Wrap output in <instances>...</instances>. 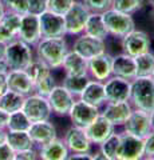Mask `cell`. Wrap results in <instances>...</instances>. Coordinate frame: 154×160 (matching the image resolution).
<instances>
[{"instance_id": "obj_1", "label": "cell", "mask_w": 154, "mask_h": 160, "mask_svg": "<svg viewBox=\"0 0 154 160\" xmlns=\"http://www.w3.org/2000/svg\"><path fill=\"white\" fill-rule=\"evenodd\" d=\"M35 56L43 60L54 71L61 69L64 56L70 51L66 38H42L34 47Z\"/></svg>"}, {"instance_id": "obj_20", "label": "cell", "mask_w": 154, "mask_h": 160, "mask_svg": "<svg viewBox=\"0 0 154 160\" xmlns=\"http://www.w3.org/2000/svg\"><path fill=\"white\" fill-rule=\"evenodd\" d=\"M84 131H86L88 139L93 143V146L98 147L103 140H106L113 132H115L117 128L107 119H105L102 115H99L90 126L87 128H84Z\"/></svg>"}, {"instance_id": "obj_17", "label": "cell", "mask_w": 154, "mask_h": 160, "mask_svg": "<svg viewBox=\"0 0 154 160\" xmlns=\"http://www.w3.org/2000/svg\"><path fill=\"white\" fill-rule=\"evenodd\" d=\"M18 39L23 40L24 43L35 47L42 39L40 24H39V16L32 13L23 15L20 19V27L18 31Z\"/></svg>"}, {"instance_id": "obj_52", "label": "cell", "mask_w": 154, "mask_h": 160, "mask_svg": "<svg viewBox=\"0 0 154 160\" xmlns=\"http://www.w3.org/2000/svg\"><path fill=\"white\" fill-rule=\"evenodd\" d=\"M6 47H7V44L0 43V60L4 59V56H6Z\"/></svg>"}, {"instance_id": "obj_47", "label": "cell", "mask_w": 154, "mask_h": 160, "mask_svg": "<svg viewBox=\"0 0 154 160\" xmlns=\"http://www.w3.org/2000/svg\"><path fill=\"white\" fill-rule=\"evenodd\" d=\"M7 73H0V96L4 93L8 89V86H7Z\"/></svg>"}, {"instance_id": "obj_45", "label": "cell", "mask_w": 154, "mask_h": 160, "mask_svg": "<svg viewBox=\"0 0 154 160\" xmlns=\"http://www.w3.org/2000/svg\"><path fill=\"white\" fill-rule=\"evenodd\" d=\"M8 120H9V113L0 108V129H7Z\"/></svg>"}, {"instance_id": "obj_44", "label": "cell", "mask_w": 154, "mask_h": 160, "mask_svg": "<svg viewBox=\"0 0 154 160\" xmlns=\"http://www.w3.org/2000/svg\"><path fill=\"white\" fill-rule=\"evenodd\" d=\"M15 151L8 146L7 143L0 144V160H13Z\"/></svg>"}, {"instance_id": "obj_23", "label": "cell", "mask_w": 154, "mask_h": 160, "mask_svg": "<svg viewBox=\"0 0 154 160\" xmlns=\"http://www.w3.org/2000/svg\"><path fill=\"white\" fill-rule=\"evenodd\" d=\"M36 149L40 160H67V158L70 156V151L61 138L54 139L40 147H36Z\"/></svg>"}, {"instance_id": "obj_11", "label": "cell", "mask_w": 154, "mask_h": 160, "mask_svg": "<svg viewBox=\"0 0 154 160\" xmlns=\"http://www.w3.org/2000/svg\"><path fill=\"white\" fill-rule=\"evenodd\" d=\"M143 156H145L143 139L121 131V143H119L117 160H142Z\"/></svg>"}, {"instance_id": "obj_4", "label": "cell", "mask_w": 154, "mask_h": 160, "mask_svg": "<svg viewBox=\"0 0 154 160\" xmlns=\"http://www.w3.org/2000/svg\"><path fill=\"white\" fill-rule=\"evenodd\" d=\"M102 19L109 36H113L115 39H121L126 33L133 31L134 28H137L133 15L119 12L114 8H109L107 11L103 12Z\"/></svg>"}, {"instance_id": "obj_15", "label": "cell", "mask_w": 154, "mask_h": 160, "mask_svg": "<svg viewBox=\"0 0 154 160\" xmlns=\"http://www.w3.org/2000/svg\"><path fill=\"white\" fill-rule=\"evenodd\" d=\"M87 73L88 76L98 82H106L113 76V55L107 51L98 56L87 60Z\"/></svg>"}, {"instance_id": "obj_37", "label": "cell", "mask_w": 154, "mask_h": 160, "mask_svg": "<svg viewBox=\"0 0 154 160\" xmlns=\"http://www.w3.org/2000/svg\"><path fill=\"white\" fill-rule=\"evenodd\" d=\"M82 2L84 3V6L88 8L90 12L103 13L109 8H111L113 0H82Z\"/></svg>"}, {"instance_id": "obj_26", "label": "cell", "mask_w": 154, "mask_h": 160, "mask_svg": "<svg viewBox=\"0 0 154 160\" xmlns=\"http://www.w3.org/2000/svg\"><path fill=\"white\" fill-rule=\"evenodd\" d=\"M6 143L13 149L15 153L36 148L28 131H7Z\"/></svg>"}, {"instance_id": "obj_12", "label": "cell", "mask_w": 154, "mask_h": 160, "mask_svg": "<svg viewBox=\"0 0 154 160\" xmlns=\"http://www.w3.org/2000/svg\"><path fill=\"white\" fill-rule=\"evenodd\" d=\"M62 139L64 144L67 146L70 153H91L93 152L94 146L83 128H79L75 126L68 127Z\"/></svg>"}, {"instance_id": "obj_3", "label": "cell", "mask_w": 154, "mask_h": 160, "mask_svg": "<svg viewBox=\"0 0 154 160\" xmlns=\"http://www.w3.org/2000/svg\"><path fill=\"white\" fill-rule=\"evenodd\" d=\"M34 59H35L34 47L24 43L23 40L16 38L7 44L4 60L9 69H26Z\"/></svg>"}, {"instance_id": "obj_14", "label": "cell", "mask_w": 154, "mask_h": 160, "mask_svg": "<svg viewBox=\"0 0 154 160\" xmlns=\"http://www.w3.org/2000/svg\"><path fill=\"white\" fill-rule=\"evenodd\" d=\"M42 38H66V26L63 15H58L51 11H44L39 15Z\"/></svg>"}, {"instance_id": "obj_49", "label": "cell", "mask_w": 154, "mask_h": 160, "mask_svg": "<svg viewBox=\"0 0 154 160\" xmlns=\"http://www.w3.org/2000/svg\"><path fill=\"white\" fill-rule=\"evenodd\" d=\"M8 71H9V68L7 66L6 60L2 59V60H0V73H7Z\"/></svg>"}, {"instance_id": "obj_31", "label": "cell", "mask_w": 154, "mask_h": 160, "mask_svg": "<svg viewBox=\"0 0 154 160\" xmlns=\"http://www.w3.org/2000/svg\"><path fill=\"white\" fill-rule=\"evenodd\" d=\"M26 72L28 73V76L31 78L32 83L35 84L39 82V80H42L46 76H48L50 73H52V69L50 68L43 60H40L39 58L35 56V59L31 62V64L26 68Z\"/></svg>"}, {"instance_id": "obj_46", "label": "cell", "mask_w": 154, "mask_h": 160, "mask_svg": "<svg viewBox=\"0 0 154 160\" xmlns=\"http://www.w3.org/2000/svg\"><path fill=\"white\" fill-rule=\"evenodd\" d=\"M67 160H93V152L91 153H70Z\"/></svg>"}, {"instance_id": "obj_9", "label": "cell", "mask_w": 154, "mask_h": 160, "mask_svg": "<svg viewBox=\"0 0 154 160\" xmlns=\"http://www.w3.org/2000/svg\"><path fill=\"white\" fill-rule=\"evenodd\" d=\"M71 49L79 53L82 58L86 60H90L93 58L98 56L103 52L107 51V44L106 40H101L97 38H91L86 33H82L77 36L72 42Z\"/></svg>"}, {"instance_id": "obj_19", "label": "cell", "mask_w": 154, "mask_h": 160, "mask_svg": "<svg viewBox=\"0 0 154 160\" xmlns=\"http://www.w3.org/2000/svg\"><path fill=\"white\" fill-rule=\"evenodd\" d=\"M28 133L31 136L34 144H35V147H40L43 144H47L51 140L58 138L56 127L51 120L31 123V126L28 128Z\"/></svg>"}, {"instance_id": "obj_21", "label": "cell", "mask_w": 154, "mask_h": 160, "mask_svg": "<svg viewBox=\"0 0 154 160\" xmlns=\"http://www.w3.org/2000/svg\"><path fill=\"white\" fill-rule=\"evenodd\" d=\"M6 76L8 89H12L24 96L34 93V83L26 72V69H9Z\"/></svg>"}, {"instance_id": "obj_27", "label": "cell", "mask_w": 154, "mask_h": 160, "mask_svg": "<svg viewBox=\"0 0 154 160\" xmlns=\"http://www.w3.org/2000/svg\"><path fill=\"white\" fill-rule=\"evenodd\" d=\"M83 33H86L91 38H97V39H101V40H107L109 33L106 31L105 23H103L102 13H95V12L90 13V16H88L87 22H86V26H84Z\"/></svg>"}, {"instance_id": "obj_41", "label": "cell", "mask_w": 154, "mask_h": 160, "mask_svg": "<svg viewBox=\"0 0 154 160\" xmlns=\"http://www.w3.org/2000/svg\"><path fill=\"white\" fill-rule=\"evenodd\" d=\"M13 160H40V159H39V155H38V149L32 148V149H28V151L16 152Z\"/></svg>"}, {"instance_id": "obj_39", "label": "cell", "mask_w": 154, "mask_h": 160, "mask_svg": "<svg viewBox=\"0 0 154 160\" xmlns=\"http://www.w3.org/2000/svg\"><path fill=\"white\" fill-rule=\"evenodd\" d=\"M4 4H6V8L8 11L15 12V13L20 15V16L28 13V2L27 0H9V2L4 3Z\"/></svg>"}, {"instance_id": "obj_43", "label": "cell", "mask_w": 154, "mask_h": 160, "mask_svg": "<svg viewBox=\"0 0 154 160\" xmlns=\"http://www.w3.org/2000/svg\"><path fill=\"white\" fill-rule=\"evenodd\" d=\"M143 143H145V155L154 156V129H151L147 136L143 139Z\"/></svg>"}, {"instance_id": "obj_18", "label": "cell", "mask_w": 154, "mask_h": 160, "mask_svg": "<svg viewBox=\"0 0 154 160\" xmlns=\"http://www.w3.org/2000/svg\"><path fill=\"white\" fill-rule=\"evenodd\" d=\"M130 80L110 76L106 82H103L105 95L107 102H127L130 98Z\"/></svg>"}, {"instance_id": "obj_55", "label": "cell", "mask_w": 154, "mask_h": 160, "mask_svg": "<svg viewBox=\"0 0 154 160\" xmlns=\"http://www.w3.org/2000/svg\"><path fill=\"white\" fill-rule=\"evenodd\" d=\"M145 2H146L150 7H153V8H154V0H145Z\"/></svg>"}, {"instance_id": "obj_48", "label": "cell", "mask_w": 154, "mask_h": 160, "mask_svg": "<svg viewBox=\"0 0 154 160\" xmlns=\"http://www.w3.org/2000/svg\"><path fill=\"white\" fill-rule=\"evenodd\" d=\"M93 160H114V159L106 156V155H103L101 151L97 149L95 152H93Z\"/></svg>"}, {"instance_id": "obj_28", "label": "cell", "mask_w": 154, "mask_h": 160, "mask_svg": "<svg viewBox=\"0 0 154 160\" xmlns=\"http://www.w3.org/2000/svg\"><path fill=\"white\" fill-rule=\"evenodd\" d=\"M26 96L22 93H18L12 89H7L2 96H0V108L4 109L8 113L20 111L24 103Z\"/></svg>"}, {"instance_id": "obj_32", "label": "cell", "mask_w": 154, "mask_h": 160, "mask_svg": "<svg viewBox=\"0 0 154 160\" xmlns=\"http://www.w3.org/2000/svg\"><path fill=\"white\" fill-rule=\"evenodd\" d=\"M119 143H121V131L113 132L106 140L98 146V151H101L103 155L117 160V153L119 148Z\"/></svg>"}, {"instance_id": "obj_40", "label": "cell", "mask_w": 154, "mask_h": 160, "mask_svg": "<svg viewBox=\"0 0 154 160\" xmlns=\"http://www.w3.org/2000/svg\"><path fill=\"white\" fill-rule=\"evenodd\" d=\"M28 2V13L42 15L48 9V0H27Z\"/></svg>"}, {"instance_id": "obj_6", "label": "cell", "mask_w": 154, "mask_h": 160, "mask_svg": "<svg viewBox=\"0 0 154 160\" xmlns=\"http://www.w3.org/2000/svg\"><path fill=\"white\" fill-rule=\"evenodd\" d=\"M119 44H121V49L123 53L137 58L138 55L149 52L151 49V38L143 29L134 28L133 31L119 39Z\"/></svg>"}, {"instance_id": "obj_5", "label": "cell", "mask_w": 154, "mask_h": 160, "mask_svg": "<svg viewBox=\"0 0 154 160\" xmlns=\"http://www.w3.org/2000/svg\"><path fill=\"white\" fill-rule=\"evenodd\" d=\"M90 13L91 12L88 11V8L84 6L82 0H75L71 8L63 15L67 36L77 38L79 35H82Z\"/></svg>"}, {"instance_id": "obj_56", "label": "cell", "mask_w": 154, "mask_h": 160, "mask_svg": "<svg viewBox=\"0 0 154 160\" xmlns=\"http://www.w3.org/2000/svg\"><path fill=\"white\" fill-rule=\"evenodd\" d=\"M2 2H3V3H7V2H9V0H2Z\"/></svg>"}, {"instance_id": "obj_29", "label": "cell", "mask_w": 154, "mask_h": 160, "mask_svg": "<svg viewBox=\"0 0 154 160\" xmlns=\"http://www.w3.org/2000/svg\"><path fill=\"white\" fill-rule=\"evenodd\" d=\"M90 80H91V78L88 76V75H83V76H68V75H64L62 86L66 88L74 98L78 99Z\"/></svg>"}, {"instance_id": "obj_30", "label": "cell", "mask_w": 154, "mask_h": 160, "mask_svg": "<svg viewBox=\"0 0 154 160\" xmlns=\"http://www.w3.org/2000/svg\"><path fill=\"white\" fill-rule=\"evenodd\" d=\"M134 59H135L137 76H140V78L153 76L154 78V53L151 51L138 55Z\"/></svg>"}, {"instance_id": "obj_33", "label": "cell", "mask_w": 154, "mask_h": 160, "mask_svg": "<svg viewBox=\"0 0 154 160\" xmlns=\"http://www.w3.org/2000/svg\"><path fill=\"white\" fill-rule=\"evenodd\" d=\"M145 6V0H113L111 8L127 15H135Z\"/></svg>"}, {"instance_id": "obj_54", "label": "cell", "mask_w": 154, "mask_h": 160, "mask_svg": "<svg viewBox=\"0 0 154 160\" xmlns=\"http://www.w3.org/2000/svg\"><path fill=\"white\" fill-rule=\"evenodd\" d=\"M142 160H154V156H147V155H145V156L142 158Z\"/></svg>"}, {"instance_id": "obj_53", "label": "cell", "mask_w": 154, "mask_h": 160, "mask_svg": "<svg viewBox=\"0 0 154 160\" xmlns=\"http://www.w3.org/2000/svg\"><path fill=\"white\" fill-rule=\"evenodd\" d=\"M150 124H151V129H154V111L150 112Z\"/></svg>"}, {"instance_id": "obj_8", "label": "cell", "mask_w": 154, "mask_h": 160, "mask_svg": "<svg viewBox=\"0 0 154 160\" xmlns=\"http://www.w3.org/2000/svg\"><path fill=\"white\" fill-rule=\"evenodd\" d=\"M99 115H101V108L94 107L81 99H75L67 118L70 119L71 126L84 129L90 126Z\"/></svg>"}, {"instance_id": "obj_38", "label": "cell", "mask_w": 154, "mask_h": 160, "mask_svg": "<svg viewBox=\"0 0 154 160\" xmlns=\"http://www.w3.org/2000/svg\"><path fill=\"white\" fill-rule=\"evenodd\" d=\"M74 3L75 0H48V11L58 15H64Z\"/></svg>"}, {"instance_id": "obj_16", "label": "cell", "mask_w": 154, "mask_h": 160, "mask_svg": "<svg viewBox=\"0 0 154 160\" xmlns=\"http://www.w3.org/2000/svg\"><path fill=\"white\" fill-rule=\"evenodd\" d=\"M133 111V106L130 102H106V104L101 108V115L105 119H107L109 122L115 128H121L127 118L130 116V113Z\"/></svg>"}, {"instance_id": "obj_2", "label": "cell", "mask_w": 154, "mask_h": 160, "mask_svg": "<svg viewBox=\"0 0 154 160\" xmlns=\"http://www.w3.org/2000/svg\"><path fill=\"white\" fill-rule=\"evenodd\" d=\"M129 102L135 109H142L150 113L154 111V78H140L131 80Z\"/></svg>"}, {"instance_id": "obj_13", "label": "cell", "mask_w": 154, "mask_h": 160, "mask_svg": "<svg viewBox=\"0 0 154 160\" xmlns=\"http://www.w3.org/2000/svg\"><path fill=\"white\" fill-rule=\"evenodd\" d=\"M47 100L52 109V115L59 118H66L70 113V109L74 102H75V98L62 84H56L47 96Z\"/></svg>"}, {"instance_id": "obj_22", "label": "cell", "mask_w": 154, "mask_h": 160, "mask_svg": "<svg viewBox=\"0 0 154 160\" xmlns=\"http://www.w3.org/2000/svg\"><path fill=\"white\" fill-rule=\"evenodd\" d=\"M113 76H118L126 80H131L137 78L135 59L127 53H117L113 55Z\"/></svg>"}, {"instance_id": "obj_51", "label": "cell", "mask_w": 154, "mask_h": 160, "mask_svg": "<svg viewBox=\"0 0 154 160\" xmlns=\"http://www.w3.org/2000/svg\"><path fill=\"white\" fill-rule=\"evenodd\" d=\"M6 138H7V129H0V144L6 143Z\"/></svg>"}, {"instance_id": "obj_7", "label": "cell", "mask_w": 154, "mask_h": 160, "mask_svg": "<svg viewBox=\"0 0 154 160\" xmlns=\"http://www.w3.org/2000/svg\"><path fill=\"white\" fill-rule=\"evenodd\" d=\"M22 111L26 113V116L29 119L31 123L51 120L52 118V109L50 107L47 98L40 96L38 93H31L26 96Z\"/></svg>"}, {"instance_id": "obj_24", "label": "cell", "mask_w": 154, "mask_h": 160, "mask_svg": "<svg viewBox=\"0 0 154 160\" xmlns=\"http://www.w3.org/2000/svg\"><path fill=\"white\" fill-rule=\"evenodd\" d=\"M78 99H81V100H83V102L91 104V106L97 107V108H102L107 102L103 83L91 79L90 82L87 83V86L84 87V89L81 93V96H79Z\"/></svg>"}, {"instance_id": "obj_10", "label": "cell", "mask_w": 154, "mask_h": 160, "mask_svg": "<svg viewBox=\"0 0 154 160\" xmlns=\"http://www.w3.org/2000/svg\"><path fill=\"white\" fill-rule=\"evenodd\" d=\"M122 132L133 135V136L145 139L149 132L151 131V124H150V113L145 112L142 109L133 108L130 116L127 118L125 124L121 127Z\"/></svg>"}, {"instance_id": "obj_34", "label": "cell", "mask_w": 154, "mask_h": 160, "mask_svg": "<svg viewBox=\"0 0 154 160\" xmlns=\"http://www.w3.org/2000/svg\"><path fill=\"white\" fill-rule=\"evenodd\" d=\"M29 126H31V122H29V119L26 116V113L22 109L9 113L7 131H28Z\"/></svg>"}, {"instance_id": "obj_42", "label": "cell", "mask_w": 154, "mask_h": 160, "mask_svg": "<svg viewBox=\"0 0 154 160\" xmlns=\"http://www.w3.org/2000/svg\"><path fill=\"white\" fill-rule=\"evenodd\" d=\"M15 39H16V35L12 33L4 24L0 23V43L8 44L9 42H12Z\"/></svg>"}, {"instance_id": "obj_35", "label": "cell", "mask_w": 154, "mask_h": 160, "mask_svg": "<svg viewBox=\"0 0 154 160\" xmlns=\"http://www.w3.org/2000/svg\"><path fill=\"white\" fill-rule=\"evenodd\" d=\"M56 80H55V76L52 73H50L48 76H46L44 79L39 80L38 83L34 84V93H38L40 96H48L50 92L54 89V87L56 86Z\"/></svg>"}, {"instance_id": "obj_36", "label": "cell", "mask_w": 154, "mask_h": 160, "mask_svg": "<svg viewBox=\"0 0 154 160\" xmlns=\"http://www.w3.org/2000/svg\"><path fill=\"white\" fill-rule=\"evenodd\" d=\"M20 19H22L20 15L11 12L7 9L6 15H4L3 19L0 20V23L4 24V26H6L12 33L16 35V38H18V31H19V27H20Z\"/></svg>"}, {"instance_id": "obj_25", "label": "cell", "mask_w": 154, "mask_h": 160, "mask_svg": "<svg viewBox=\"0 0 154 160\" xmlns=\"http://www.w3.org/2000/svg\"><path fill=\"white\" fill-rule=\"evenodd\" d=\"M62 69L64 75H68V76H83V75H88L87 73V60L82 58L75 51H72L71 48L67 52L66 56H64V60L62 63Z\"/></svg>"}, {"instance_id": "obj_50", "label": "cell", "mask_w": 154, "mask_h": 160, "mask_svg": "<svg viewBox=\"0 0 154 160\" xmlns=\"http://www.w3.org/2000/svg\"><path fill=\"white\" fill-rule=\"evenodd\" d=\"M6 12H7V8H6V4H4L2 0H0V20L3 19V16L6 15Z\"/></svg>"}]
</instances>
